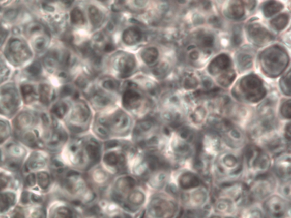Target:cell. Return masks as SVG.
<instances>
[{
	"instance_id": "obj_32",
	"label": "cell",
	"mask_w": 291,
	"mask_h": 218,
	"mask_svg": "<svg viewBox=\"0 0 291 218\" xmlns=\"http://www.w3.org/2000/svg\"><path fill=\"white\" fill-rule=\"evenodd\" d=\"M238 63L241 69H249L253 65V58L249 54L242 53L238 57Z\"/></svg>"
},
{
	"instance_id": "obj_42",
	"label": "cell",
	"mask_w": 291,
	"mask_h": 218,
	"mask_svg": "<svg viewBox=\"0 0 291 218\" xmlns=\"http://www.w3.org/2000/svg\"><path fill=\"white\" fill-rule=\"evenodd\" d=\"M56 218H72L71 212L67 209H60L57 212Z\"/></svg>"
},
{
	"instance_id": "obj_49",
	"label": "cell",
	"mask_w": 291,
	"mask_h": 218,
	"mask_svg": "<svg viewBox=\"0 0 291 218\" xmlns=\"http://www.w3.org/2000/svg\"><path fill=\"white\" fill-rule=\"evenodd\" d=\"M32 198L33 199V201H35L36 202H40L41 200V198L40 197L36 195L33 196V197H32Z\"/></svg>"
},
{
	"instance_id": "obj_18",
	"label": "cell",
	"mask_w": 291,
	"mask_h": 218,
	"mask_svg": "<svg viewBox=\"0 0 291 218\" xmlns=\"http://www.w3.org/2000/svg\"><path fill=\"white\" fill-rule=\"evenodd\" d=\"M231 64V61L229 56L221 54L212 60L208 66V71L211 75H215L229 69Z\"/></svg>"
},
{
	"instance_id": "obj_31",
	"label": "cell",
	"mask_w": 291,
	"mask_h": 218,
	"mask_svg": "<svg viewBox=\"0 0 291 218\" xmlns=\"http://www.w3.org/2000/svg\"><path fill=\"white\" fill-rule=\"evenodd\" d=\"M102 88L106 91H114L119 88V82L111 77H105L101 81Z\"/></svg>"
},
{
	"instance_id": "obj_5",
	"label": "cell",
	"mask_w": 291,
	"mask_h": 218,
	"mask_svg": "<svg viewBox=\"0 0 291 218\" xmlns=\"http://www.w3.org/2000/svg\"><path fill=\"white\" fill-rule=\"evenodd\" d=\"M183 210L178 198L166 191L158 194L151 208L155 218H179Z\"/></svg>"
},
{
	"instance_id": "obj_33",
	"label": "cell",
	"mask_w": 291,
	"mask_h": 218,
	"mask_svg": "<svg viewBox=\"0 0 291 218\" xmlns=\"http://www.w3.org/2000/svg\"><path fill=\"white\" fill-rule=\"evenodd\" d=\"M41 101L43 103L48 104L51 100L52 93V89L49 85L44 84L40 87Z\"/></svg>"
},
{
	"instance_id": "obj_34",
	"label": "cell",
	"mask_w": 291,
	"mask_h": 218,
	"mask_svg": "<svg viewBox=\"0 0 291 218\" xmlns=\"http://www.w3.org/2000/svg\"><path fill=\"white\" fill-rule=\"evenodd\" d=\"M198 42L203 48H209L212 47L214 43V37L210 34L203 33L198 37Z\"/></svg>"
},
{
	"instance_id": "obj_19",
	"label": "cell",
	"mask_w": 291,
	"mask_h": 218,
	"mask_svg": "<svg viewBox=\"0 0 291 218\" xmlns=\"http://www.w3.org/2000/svg\"><path fill=\"white\" fill-rule=\"evenodd\" d=\"M237 216L239 218H266L260 203L246 205L242 208Z\"/></svg>"
},
{
	"instance_id": "obj_4",
	"label": "cell",
	"mask_w": 291,
	"mask_h": 218,
	"mask_svg": "<svg viewBox=\"0 0 291 218\" xmlns=\"http://www.w3.org/2000/svg\"><path fill=\"white\" fill-rule=\"evenodd\" d=\"M278 184V180L271 172L255 177L246 184L247 204H260L276 193Z\"/></svg>"
},
{
	"instance_id": "obj_27",
	"label": "cell",
	"mask_w": 291,
	"mask_h": 218,
	"mask_svg": "<svg viewBox=\"0 0 291 218\" xmlns=\"http://www.w3.org/2000/svg\"><path fill=\"white\" fill-rule=\"evenodd\" d=\"M289 22V16L287 14H280L271 21V25L276 30L280 31L287 26Z\"/></svg>"
},
{
	"instance_id": "obj_45",
	"label": "cell",
	"mask_w": 291,
	"mask_h": 218,
	"mask_svg": "<svg viewBox=\"0 0 291 218\" xmlns=\"http://www.w3.org/2000/svg\"><path fill=\"white\" fill-rule=\"evenodd\" d=\"M242 3L244 4V6H246L249 10H253L256 6V2L254 1L242 2Z\"/></svg>"
},
{
	"instance_id": "obj_12",
	"label": "cell",
	"mask_w": 291,
	"mask_h": 218,
	"mask_svg": "<svg viewBox=\"0 0 291 218\" xmlns=\"http://www.w3.org/2000/svg\"><path fill=\"white\" fill-rule=\"evenodd\" d=\"M112 65L116 71L121 76L126 77L132 74L136 67V60L133 54L120 52L113 56Z\"/></svg>"
},
{
	"instance_id": "obj_23",
	"label": "cell",
	"mask_w": 291,
	"mask_h": 218,
	"mask_svg": "<svg viewBox=\"0 0 291 218\" xmlns=\"http://www.w3.org/2000/svg\"><path fill=\"white\" fill-rule=\"evenodd\" d=\"M226 13L228 17L232 19H240L244 16L245 8L242 2L234 1L230 2L227 6Z\"/></svg>"
},
{
	"instance_id": "obj_15",
	"label": "cell",
	"mask_w": 291,
	"mask_h": 218,
	"mask_svg": "<svg viewBox=\"0 0 291 218\" xmlns=\"http://www.w3.org/2000/svg\"><path fill=\"white\" fill-rule=\"evenodd\" d=\"M247 32L250 41L256 46H264L274 40L270 32L258 23L250 24Z\"/></svg>"
},
{
	"instance_id": "obj_8",
	"label": "cell",
	"mask_w": 291,
	"mask_h": 218,
	"mask_svg": "<svg viewBox=\"0 0 291 218\" xmlns=\"http://www.w3.org/2000/svg\"><path fill=\"white\" fill-rule=\"evenodd\" d=\"M266 218H290V202L278 193L260 203Z\"/></svg>"
},
{
	"instance_id": "obj_38",
	"label": "cell",
	"mask_w": 291,
	"mask_h": 218,
	"mask_svg": "<svg viewBox=\"0 0 291 218\" xmlns=\"http://www.w3.org/2000/svg\"><path fill=\"white\" fill-rule=\"evenodd\" d=\"M280 87L282 90L286 95L290 96V71L281 79Z\"/></svg>"
},
{
	"instance_id": "obj_39",
	"label": "cell",
	"mask_w": 291,
	"mask_h": 218,
	"mask_svg": "<svg viewBox=\"0 0 291 218\" xmlns=\"http://www.w3.org/2000/svg\"><path fill=\"white\" fill-rule=\"evenodd\" d=\"M68 110L67 105L65 103H59L54 106L53 108L54 113L56 115L57 117L62 118L66 114Z\"/></svg>"
},
{
	"instance_id": "obj_17",
	"label": "cell",
	"mask_w": 291,
	"mask_h": 218,
	"mask_svg": "<svg viewBox=\"0 0 291 218\" xmlns=\"http://www.w3.org/2000/svg\"><path fill=\"white\" fill-rule=\"evenodd\" d=\"M89 106L82 101H77L73 107L71 118L73 124L86 123L90 118Z\"/></svg>"
},
{
	"instance_id": "obj_21",
	"label": "cell",
	"mask_w": 291,
	"mask_h": 218,
	"mask_svg": "<svg viewBox=\"0 0 291 218\" xmlns=\"http://www.w3.org/2000/svg\"><path fill=\"white\" fill-rule=\"evenodd\" d=\"M122 38L126 45L134 46L142 41L143 33L137 27H129L124 32Z\"/></svg>"
},
{
	"instance_id": "obj_3",
	"label": "cell",
	"mask_w": 291,
	"mask_h": 218,
	"mask_svg": "<svg viewBox=\"0 0 291 218\" xmlns=\"http://www.w3.org/2000/svg\"><path fill=\"white\" fill-rule=\"evenodd\" d=\"M242 152L244 164L242 181L246 184L255 177L271 172L273 158L259 145L249 142Z\"/></svg>"
},
{
	"instance_id": "obj_20",
	"label": "cell",
	"mask_w": 291,
	"mask_h": 218,
	"mask_svg": "<svg viewBox=\"0 0 291 218\" xmlns=\"http://www.w3.org/2000/svg\"><path fill=\"white\" fill-rule=\"evenodd\" d=\"M210 116L206 108L198 106L189 114V120L195 127L207 125Z\"/></svg>"
},
{
	"instance_id": "obj_35",
	"label": "cell",
	"mask_w": 291,
	"mask_h": 218,
	"mask_svg": "<svg viewBox=\"0 0 291 218\" xmlns=\"http://www.w3.org/2000/svg\"><path fill=\"white\" fill-rule=\"evenodd\" d=\"M168 70V66L164 63H161L154 66L152 72L155 76L162 77L167 74Z\"/></svg>"
},
{
	"instance_id": "obj_2",
	"label": "cell",
	"mask_w": 291,
	"mask_h": 218,
	"mask_svg": "<svg viewBox=\"0 0 291 218\" xmlns=\"http://www.w3.org/2000/svg\"><path fill=\"white\" fill-rule=\"evenodd\" d=\"M242 151L225 149L218 154L212 168V186L225 182L242 180L244 164Z\"/></svg>"
},
{
	"instance_id": "obj_40",
	"label": "cell",
	"mask_w": 291,
	"mask_h": 218,
	"mask_svg": "<svg viewBox=\"0 0 291 218\" xmlns=\"http://www.w3.org/2000/svg\"><path fill=\"white\" fill-rule=\"evenodd\" d=\"M39 185L43 189L46 188L49 184V177L46 173L42 172L38 174Z\"/></svg>"
},
{
	"instance_id": "obj_37",
	"label": "cell",
	"mask_w": 291,
	"mask_h": 218,
	"mask_svg": "<svg viewBox=\"0 0 291 218\" xmlns=\"http://www.w3.org/2000/svg\"><path fill=\"white\" fill-rule=\"evenodd\" d=\"M280 113L283 118L286 120H290L291 118V103L288 100L284 102L281 106Z\"/></svg>"
},
{
	"instance_id": "obj_22",
	"label": "cell",
	"mask_w": 291,
	"mask_h": 218,
	"mask_svg": "<svg viewBox=\"0 0 291 218\" xmlns=\"http://www.w3.org/2000/svg\"><path fill=\"white\" fill-rule=\"evenodd\" d=\"M92 104L96 107L103 108L111 104L112 100L110 97L103 91H96L91 96Z\"/></svg>"
},
{
	"instance_id": "obj_25",
	"label": "cell",
	"mask_w": 291,
	"mask_h": 218,
	"mask_svg": "<svg viewBox=\"0 0 291 218\" xmlns=\"http://www.w3.org/2000/svg\"><path fill=\"white\" fill-rule=\"evenodd\" d=\"M89 18L92 26L98 27L103 22V13L95 6H90L88 10Z\"/></svg>"
},
{
	"instance_id": "obj_30",
	"label": "cell",
	"mask_w": 291,
	"mask_h": 218,
	"mask_svg": "<svg viewBox=\"0 0 291 218\" xmlns=\"http://www.w3.org/2000/svg\"><path fill=\"white\" fill-rule=\"evenodd\" d=\"M236 73L234 70L226 71L218 77L217 81L222 86H229L236 78Z\"/></svg>"
},
{
	"instance_id": "obj_1",
	"label": "cell",
	"mask_w": 291,
	"mask_h": 218,
	"mask_svg": "<svg viewBox=\"0 0 291 218\" xmlns=\"http://www.w3.org/2000/svg\"><path fill=\"white\" fill-rule=\"evenodd\" d=\"M200 130L183 124L167 135L162 154L173 170L191 167L196 152Z\"/></svg>"
},
{
	"instance_id": "obj_16",
	"label": "cell",
	"mask_w": 291,
	"mask_h": 218,
	"mask_svg": "<svg viewBox=\"0 0 291 218\" xmlns=\"http://www.w3.org/2000/svg\"><path fill=\"white\" fill-rule=\"evenodd\" d=\"M134 85L133 82L130 85L128 84L123 96V104L125 108L129 110L139 108L142 103L143 96L137 90V86Z\"/></svg>"
},
{
	"instance_id": "obj_9",
	"label": "cell",
	"mask_w": 291,
	"mask_h": 218,
	"mask_svg": "<svg viewBox=\"0 0 291 218\" xmlns=\"http://www.w3.org/2000/svg\"><path fill=\"white\" fill-rule=\"evenodd\" d=\"M240 88L245 99L252 103L263 100L266 91L263 82L254 75H247L241 80Z\"/></svg>"
},
{
	"instance_id": "obj_43",
	"label": "cell",
	"mask_w": 291,
	"mask_h": 218,
	"mask_svg": "<svg viewBox=\"0 0 291 218\" xmlns=\"http://www.w3.org/2000/svg\"><path fill=\"white\" fill-rule=\"evenodd\" d=\"M9 198L6 196H0V211L6 210L9 204Z\"/></svg>"
},
{
	"instance_id": "obj_44",
	"label": "cell",
	"mask_w": 291,
	"mask_h": 218,
	"mask_svg": "<svg viewBox=\"0 0 291 218\" xmlns=\"http://www.w3.org/2000/svg\"><path fill=\"white\" fill-rule=\"evenodd\" d=\"M7 128L6 124L0 122V141L4 140L5 137L6 136L7 133Z\"/></svg>"
},
{
	"instance_id": "obj_7",
	"label": "cell",
	"mask_w": 291,
	"mask_h": 218,
	"mask_svg": "<svg viewBox=\"0 0 291 218\" xmlns=\"http://www.w3.org/2000/svg\"><path fill=\"white\" fill-rule=\"evenodd\" d=\"M217 133L226 149L241 151L249 143L246 132L226 119Z\"/></svg>"
},
{
	"instance_id": "obj_36",
	"label": "cell",
	"mask_w": 291,
	"mask_h": 218,
	"mask_svg": "<svg viewBox=\"0 0 291 218\" xmlns=\"http://www.w3.org/2000/svg\"><path fill=\"white\" fill-rule=\"evenodd\" d=\"M198 84V80L195 77L192 75H188L184 77L183 81V85L186 89H193L196 88Z\"/></svg>"
},
{
	"instance_id": "obj_6",
	"label": "cell",
	"mask_w": 291,
	"mask_h": 218,
	"mask_svg": "<svg viewBox=\"0 0 291 218\" xmlns=\"http://www.w3.org/2000/svg\"><path fill=\"white\" fill-rule=\"evenodd\" d=\"M289 63L288 56L282 47H271L264 52L261 56V67L268 76H279L287 68Z\"/></svg>"
},
{
	"instance_id": "obj_10",
	"label": "cell",
	"mask_w": 291,
	"mask_h": 218,
	"mask_svg": "<svg viewBox=\"0 0 291 218\" xmlns=\"http://www.w3.org/2000/svg\"><path fill=\"white\" fill-rule=\"evenodd\" d=\"M271 172L278 182L291 180L290 150L273 158Z\"/></svg>"
},
{
	"instance_id": "obj_47",
	"label": "cell",
	"mask_w": 291,
	"mask_h": 218,
	"mask_svg": "<svg viewBox=\"0 0 291 218\" xmlns=\"http://www.w3.org/2000/svg\"><path fill=\"white\" fill-rule=\"evenodd\" d=\"M7 184V180L6 177L0 175V190L6 187Z\"/></svg>"
},
{
	"instance_id": "obj_13",
	"label": "cell",
	"mask_w": 291,
	"mask_h": 218,
	"mask_svg": "<svg viewBox=\"0 0 291 218\" xmlns=\"http://www.w3.org/2000/svg\"><path fill=\"white\" fill-rule=\"evenodd\" d=\"M7 55L10 60L19 65L28 60L31 52L25 42L13 38L9 42Z\"/></svg>"
},
{
	"instance_id": "obj_29",
	"label": "cell",
	"mask_w": 291,
	"mask_h": 218,
	"mask_svg": "<svg viewBox=\"0 0 291 218\" xmlns=\"http://www.w3.org/2000/svg\"><path fill=\"white\" fill-rule=\"evenodd\" d=\"M70 21L73 25L80 26L85 23V17L81 10L79 8L72 9L70 13Z\"/></svg>"
},
{
	"instance_id": "obj_46",
	"label": "cell",
	"mask_w": 291,
	"mask_h": 218,
	"mask_svg": "<svg viewBox=\"0 0 291 218\" xmlns=\"http://www.w3.org/2000/svg\"><path fill=\"white\" fill-rule=\"evenodd\" d=\"M27 181L29 185H35L36 183V178L35 175L33 174L29 175L27 177Z\"/></svg>"
},
{
	"instance_id": "obj_24",
	"label": "cell",
	"mask_w": 291,
	"mask_h": 218,
	"mask_svg": "<svg viewBox=\"0 0 291 218\" xmlns=\"http://www.w3.org/2000/svg\"><path fill=\"white\" fill-rule=\"evenodd\" d=\"M159 52L154 47L144 48L141 53V58L145 64L154 66L158 59Z\"/></svg>"
},
{
	"instance_id": "obj_41",
	"label": "cell",
	"mask_w": 291,
	"mask_h": 218,
	"mask_svg": "<svg viewBox=\"0 0 291 218\" xmlns=\"http://www.w3.org/2000/svg\"><path fill=\"white\" fill-rule=\"evenodd\" d=\"M291 129H290V122H289L285 124V127L282 132V134L286 141L289 144L291 142Z\"/></svg>"
},
{
	"instance_id": "obj_26",
	"label": "cell",
	"mask_w": 291,
	"mask_h": 218,
	"mask_svg": "<svg viewBox=\"0 0 291 218\" xmlns=\"http://www.w3.org/2000/svg\"><path fill=\"white\" fill-rule=\"evenodd\" d=\"M283 5L276 1H269L264 4L263 6V12L266 17H270L274 14L282 11Z\"/></svg>"
},
{
	"instance_id": "obj_48",
	"label": "cell",
	"mask_w": 291,
	"mask_h": 218,
	"mask_svg": "<svg viewBox=\"0 0 291 218\" xmlns=\"http://www.w3.org/2000/svg\"><path fill=\"white\" fill-rule=\"evenodd\" d=\"M198 57V53L197 51H193L190 53V57L192 60H196Z\"/></svg>"
},
{
	"instance_id": "obj_11",
	"label": "cell",
	"mask_w": 291,
	"mask_h": 218,
	"mask_svg": "<svg viewBox=\"0 0 291 218\" xmlns=\"http://www.w3.org/2000/svg\"><path fill=\"white\" fill-rule=\"evenodd\" d=\"M241 209L239 203L232 198L216 196L212 197L211 211L222 216H237Z\"/></svg>"
},
{
	"instance_id": "obj_28",
	"label": "cell",
	"mask_w": 291,
	"mask_h": 218,
	"mask_svg": "<svg viewBox=\"0 0 291 218\" xmlns=\"http://www.w3.org/2000/svg\"><path fill=\"white\" fill-rule=\"evenodd\" d=\"M291 180L278 182L276 193L290 202Z\"/></svg>"
},
{
	"instance_id": "obj_14",
	"label": "cell",
	"mask_w": 291,
	"mask_h": 218,
	"mask_svg": "<svg viewBox=\"0 0 291 218\" xmlns=\"http://www.w3.org/2000/svg\"><path fill=\"white\" fill-rule=\"evenodd\" d=\"M18 96L16 89L11 86L0 90V113L13 112L18 104Z\"/></svg>"
}]
</instances>
